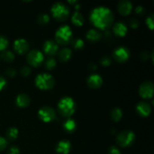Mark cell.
I'll use <instances>...</instances> for the list:
<instances>
[{"label": "cell", "instance_id": "cell-1", "mask_svg": "<svg viewBox=\"0 0 154 154\" xmlns=\"http://www.w3.org/2000/svg\"><path fill=\"white\" fill-rule=\"evenodd\" d=\"M90 19L95 26L105 30L112 26L114 14L108 8L99 6L93 9L90 13Z\"/></svg>", "mask_w": 154, "mask_h": 154}, {"label": "cell", "instance_id": "cell-2", "mask_svg": "<svg viewBox=\"0 0 154 154\" xmlns=\"http://www.w3.org/2000/svg\"><path fill=\"white\" fill-rule=\"evenodd\" d=\"M57 107H58L59 112L62 116L64 117H69L75 112L76 105L73 99L66 96L60 99Z\"/></svg>", "mask_w": 154, "mask_h": 154}, {"label": "cell", "instance_id": "cell-3", "mask_svg": "<svg viewBox=\"0 0 154 154\" xmlns=\"http://www.w3.org/2000/svg\"><path fill=\"white\" fill-rule=\"evenodd\" d=\"M72 38V32L70 26L68 25L61 26L55 33L56 43L58 45H67L71 42Z\"/></svg>", "mask_w": 154, "mask_h": 154}, {"label": "cell", "instance_id": "cell-4", "mask_svg": "<svg viewBox=\"0 0 154 154\" xmlns=\"http://www.w3.org/2000/svg\"><path fill=\"white\" fill-rule=\"evenodd\" d=\"M35 83L37 87L41 90H50L55 84L54 77L48 73H41L36 76Z\"/></svg>", "mask_w": 154, "mask_h": 154}, {"label": "cell", "instance_id": "cell-5", "mask_svg": "<svg viewBox=\"0 0 154 154\" xmlns=\"http://www.w3.org/2000/svg\"><path fill=\"white\" fill-rule=\"evenodd\" d=\"M53 17L59 21L66 20L69 15V8L64 3L57 2L51 8Z\"/></svg>", "mask_w": 154, "mask_h": 154}, {"label": "cell", "instance_id": "cell-6", "mask_svg": "<svg viewBox=\"0 0 154 154\" xmlns=\"http://www.w3.org/2000/svg\"><path fill=\"white\" fill-rule=\"evenodd\" d=\"M135 135L132 131L126 130L120 132L117 135V142L120 146L123 147L131 145L135 141Z\"/></svg>", "mask_w": 154, "mask_h": 154}, {"label": "cell", "instance_id": "cell-7", "mask_svg": "<svg viewBox=\"0 0 154 154\" xmlns=\"http://www.w3.org/2000/svg\"><path fill=\"white\" fill-rule=\"evenodd\" d=\"M27 61L30 66L38 67L44 61V55L38 50H32L26 56Z\"/></svg>", "mask_w": 154, "mask_h": 154}, {"label": "cell", "instance_id": "cell-8", "mask_svg": "<svg viewBox=\"0 0 154 154\" xmlns=\"http://www.w3.org/2000/svg\"><path fill=\"white\" fill-rule=\"evenodd\" d=\"M38 114L39 118L45 123H49L56 118L55 111L54 108L49 106L42 107L41 109H39Z\"/></svg>", "mask_w": 154, "mask_h": 154}, {"label": "cell", "instance_id": "cell-9", "mask_svg": "<svg viewBox=\"0 0 154 154\" xmlns=\"http://www.w3.org/2000/svg\"><path fill=\"white\" fill-rule=\"evenodd\" d=\"M139 94L144 99H150L153 95V84L150 81H145L139 87Z\"/></svg>", "mask_w": 154, "mask_h": 154}, {"label": "cell", "instance_id": "cell-10", "mask_svg": "<svg viewBox=\"0 0 154 154\" xmlns=\"http://www.w3.org/2000/svg\"><path fill=\"white\" fill-rule=\"evenodd\" d=\"M130 56V52L128 50V48L125 47H118L116 49H114L113 52V57L117 61L123 63V62L126 61L129 58Z\"/></svg>", "mask_w": 154, "mask_h": 154}, {"label": "cell", "instance_id": "cell-11", "mask_svg": "<svg viewBox=\"0 0 154 154\" xmlns=\"http://www.w3.org/2000/svg\"><path fill=\"white\" fill-rule=\"evenodd\" d=\"M14 48L17 54H25L29 49V44L25 39L18 38L14 42Z\"/></svg>", "mask_w": 154, "mask_h": 154}, {"label": "cell", "instance_id": "cell-12", "mask_svg": "<svg viewBox=\"0 0 154 154\" xmlns=\"http://www.w3.org/2000/svg\"><path fill=\"white\" fill-rule=\"evenodd\" d=\"M44 51L47 54L50 56H54L57 54L58 52L59 46L55 42L52 40H48L45 42L43 45Z\"/></svg>", "mask_w": 154, "mask_h": 154}, {"label": "cell", "instance_id": "cell-13", "mask_svg": "<svg viewBox=\"0 0 154 154\" xmlns=\"http://www.w3.org/2000/svg\"><path fill=\"white\" fill-rule=\"evenodd\" d=\"M102 78L100 75L97 74H92L87 78V84L90 87L93 89H97L102 86Z\"/></svg>", "mask_w": 154, "mask_h": 154}, {"label": "cell", "instance_id": "cell-14", "mask_svg": "<svg viewBox=\"0 0 154 154\" xmlns=\"http://www.w3.org/2000/svg\"><path fill=\"white\" fill-rule=\"evenodd\" d=\"M136 111L142 117H147L151 112V107L147 102H140L136 105Z\"/></svg>", "mask_w": 154, "mask_h": 154}, {"label": "cell", "instance_id": "cell-15", "mask_svg": "<svg viewBox=\"0 0 154 154\" xmlns=\"http://www.w3.org/2000/svg\"><path fill=\"white\" fill-rule=\"evenodd\" d=\"M119 12L123 15H128L130 14L132 9V5L128 0H121L117 6Z\"/></svg>", "mask_w": 154, "mask_h": 154}, {"label": "cell", "instance_id": "cell-16", "mask_svg": "<svg viewBox=\"0 0 154 154\" xmlns=\"http://www.w3.org/2000/svg\"><path fill=\"white\" fill-rule=\"evenodd\" d=\"M71 143L67 140H62L57 144L56 150L60 154H68L70 151Z\"/></svg>", "mask_w": 154, "mask_h": 154}, {"label": "cell", "instance_id": "cell-17", "mask_svg": "<svg viewBox=\"0 0 154 154\" xmlns=\"http://www.w3.org/2000/svg\"><path fill=\"white\" fill-rule=\"evenodd\" d=\"M127 31V26L122 22L116 23L113 26V32H114V34L116 35L120 36V37H123V36L126 35Z\"/></svg>", "mask_w": 154, "mask_h": 154}, {"label": "cell", "instance_id": "cell-18", "mask_svg": "<svg viewBox=\"0 0 154 154\" xmlns=\"http://www.w3.org/2000/svg\"><path fill=\"white\" fill-rule=\"evenodd\" d=\"M30 102V99L28 95L25 93H20L16 98V104L18 107L25 108L28 106Z\"/></svg>", "mask_w": 154, "mask_h": 154}, {"label": "cell", "instance_id": "cell-19", "mask_svg": "<svg viewBox=\"0 0 154 154\" xmlns=\"http://www.w3.org/2000/svg\"><path fill=\"white\" fill-rule=\"evenodd\" d=\"M87 38L90 42H98L102 38V34L99 31L96 29H90L87 32Z\"/></svg>", "mask_w": 154, "mask_h": 154}, {"label": "cell", "instance_id": "cell-20", "mask_svg": "<svg viewBox=\"0 0 154 154\" xmlns=\"http://www.w3.org/2000/svg\"><path fill=\"white\" fill-rule=\"evenodd\" d=\"M59 59L63 62H66L70 59L72 56V50L68 48H64L60 50L58 54Z\"/></svg>", "mask_w": 154, "mask_h": 154}, {"label": "cell", "instance_id": "cell-21", "mask_svg": "<svg viewBox=\"0 0 154 154\" xmlns=\"http://www.w3.org/2000/svg\"><path fill=\"white\" fill-rule=\"evenodd\" d=\"M72 22L78 26H82L84 22V18L82 14L79 11H75L72 17Z\"/></svg>", "mask_w": 154, "mask_h": 154}, {"label": "cell", "instance_id": "cell-22", "mask_svg": "<svg viewBox=\"0 0 154 154\" xmlns=\"http://www.w3.org/2000/svg\"><path fill=\"white\" fill-rule=\"evenodd\" d=\"M76 123H75V121L73 119H68L63 123V128H64L66 132H74L75 129H76Z\"/></svg>", "mask_w": 154, "mask_h": 154}, {"label": "cell", "instance_id": "cell-23", "mask_svg": "<svg viewBox=\"0 0 154 154\" xmlns=\"http://www.w3.org/2000/svg\"><path fill=\"white\" fill-rule=\"evenodd\" d=\"M111 118L113 120L117 122L121 119L122 116H123V112H122L121 109L119 108H114V109L111 111Z\"/></svg>", "mask_w": 154, "mask_h": 154}, {"label": "cell", "instance_id": "cell-24", "mask_svg": "<svg viewBox=\"0 0 154 154\" xmlns=\"http://www.w3.org/2000/svg\"><path fill=\"white\" fill-rule=\"evenodd\" d=\"M6 135H7V138H8L11 141H13L15 140L17 138L18 135V130L17 129L14 127H11L8 129L7 132H6Z\"/></svg>", "mask_w": 154, "mask_h": 154}, {"label": "cell", "instance_id": "cell-25", "mask_svg": "<svg viewBox=\"0 0 154 154\" xmlns=\"http://www.w3.org/2000/svg\"><path fill=\"white\" fill-rule=\"evenodd\" d=\"M2 60H4L5 62H12L14 60V54L10 51H3L1 55Z\"/></svg>", "mask_w": 154, "mask_h": 154}, {"label": "cell", "instance_id": "cell-26", "mask_svg": "<svg viewBox=\"0 0 154 154\" xmlns=\"http://www.w3.org/2000/svg\"><path fill=\"white\" fill-rule=\"evenodd\" d=\"M49 16L47 14H41L38 17V23L41 25H45L49 21Z\"/></svg>", "mask_w": 154, "mask_h": 154}, {"label": "cell", "instance_id": "cell-27", "mask_svg": "<svg viewBox=\"0 0 154 154\" xmlns=\"http://www.w3.org/2000/svg\"><path fill=\"white\" fill-rule=\"evenodd\" d=\"M56 65H57V62H56L55 59L52 58V57L48 58L46 60V62H45V67L48 70H51V69H54L56 66Z\"/></svg>", "mask_w": 154, "mask_h": 154}, {"label": "cell", "instance_id": "cell-28", "mask_svg": "<svg viewBox=\"0 0 154 154\" xmlns=\"http://www.w3.org/2000/svg\"><path fill=\"white\" fill-rule=\"evenodd\" d=\"M72 46H73L74 48H75V49H81L84 45V41L81 38H79L74 39V40L72 41Z\"/></svg>", "mask_w": 154, "mask_h": 154}, {"label": "cell", "instance_id": "cell-29", "mask_svg": "<svg viewBox=\"0 0 154 154\" xmlns=\"http://www.w3.org/2000/svg\"><path fill=\"white\" fill-rule=\"evenodd\" d=\"M8 45V41L3 35H0V51H4Z\"/></svg>", "mask_w": 154, "mask_h": 154}, {"label": "cell", "instance_id": "cell-30", "mask_svg": "<svg viewBox=\"0 0 154 154\" xmlns=\"http://www.w3.org/2000/svg\"><path fill=\"white\" fill-rule=\"evenodd\" d=\"M153 14H151L150 16L147 17V18L146 19V23H147V26L150 29H153V23H154V19H153Z\"/></svg>", "mask_w": 154, "mask_h": 154}, {"label": "cell", "instance_id": "cell-31", "mask_svg": "<svg viewBox=\"0 0 154 154\" xmlns=\"http://www.w3.org/2000/svg\"><path fill=\"white\" fill-rule=\"evenodd\" d=\"M111 59H110L108 57H107V56H105V57H103L102 59H101V64L104 66H110V65H111Z\"/></svg>", "mask_w": 154, "mask_h": 154}, {"label": "cell", "instance_id": "cell-32", "mask_svg": "<svg viewBox=\"0 0 154 154\" xmlns=\"http://www.w3.org/2000/svg\"><path fill=\"white\" fill-rule=\"evenodd\" d=\"M20 72L21 75H23V76H28L30 74V72H31V69H30V68L29 67V66H24L23 67H22V69H20Z\"/></svg>", "mask_w": 154, "mask_h": 154}, {"label": "cell", "instance_id": "cell-33", "mask_svg": "<svg viewBox=\"0 0 154 154\" xmlns=\"http://www.w3.org/2000/svg\"><path fill=\"white\" fill-rule=\"evenodd\" d=\"M8 145V141L5 138H4L3 137H0V151L2 150H4Z\"/></svg>", "mask_w": 154, "mask_h": 154}, {"label": "cell", "instance_id": "cell-34", "mask_svg": "<svg viewBox=\"0 0 154 154\" xmlns=\"http://www.w3.org/2000/svg\"><path fill=\"white\" fill-rule=\"evenodd\" d=\"M129 24H130V26L132 28L135 29V28H137L138 26H139V22H138V20L133 18V19H132L129 20Z\"/></svg>", "mask_w": 154, "mask_h": 154}, {"label": "cell", "instance_id": "cell-35", "mask_svg": "<svg viewBox=\"0 0 154 154\" xmlns=\"http://www.w3.org/2000/svg\"><path fill=\"white\" fill-rule=\"evenodd\" d=\"M108 154H121L120 153V150L118 148H117L114 146H112V147H110L109 151H108Z\"/></svg>", "mask_w": 154, "mask_h": 154}, {"label": "cell", "instance_id": "cell-36", "mask_svg": "<svg viewBox=\"0 0 154 154\" xmlns=\"http://www.w3.org/2000/svg\"><path fill=\"white\" fill-rule=\"evenodd\" d=\"M8 154H20V150L15 146L11 147L8 150Z\"/></svg>", "mask_w": 154, "mask_h": 154}, {"label": "cell", "instance_id": "cell-37", "mask_svg": "<svg viewBox=\"0 0 154 154\" xmlns=\"http://www.w3.org/2000/svg\"><path fill=\"white\" fill-rule=\"evenodd\" d=\"M5 73L8 76L11 77V78H13V77H14V75H16V72H15V70L14 69H11V68H9V69H8L7 70H6Z\"/></svg>", "mask_w": 154, "mask_h": 154}, {"label": "cell", "instance_id": "cell-38", "mask_svg": "<svg viewBox=\"0 0 154 154\" xmlns=\"http://www.w3.org/2000/svg\"><path fill=\"white\" fill-rule=\"evenodd\" d=\"M6 84H7V81H6L5 78H4V77L0 75V91H1L3 88H5Z\"/></svg>", "mask_w": 154, "mask_h": 154}, {"label": "cell", "instance_id": "cell-39", "mask_svg": "<svg viewBox=\"0 0 154 154\" xmlns=\"http://www.w3.org/2000/svg\"><path fill=\"white\" fill-rule=\"evenodd\" d=\"M135 12H136V14H139V15L143 14L144 13V7H143V6H141V5L138 6V7L135 8Z\"/></svg>", "mask_w": 154, "mask_h": 154}, {"label": "cell", "instance_id": "cell-40", "mask_svg": "<svg viewBox=\"0 0 154 154\" xmlns=\"http://www.w3.org/2000/svg\"><path fill=\"white\" fill-rule=\"evenodd\" d=\"M147 52H142L141 54V59H142V60H147V58H148L149 57V56L147 55Z\"/></svg>", "mask_w": 154, "mask_h": 154}, {"label": "cell", "instance_id": "cell-41", "mask_svg": "<svg viewBox=\"0 0 154 154\" xmlns=\"http://www.w3.org/2000/svg\"><path fill=\"white\" fill-rule=\"evenodd\" d=\"M90 68L92 70H95V69H96V65L94 64V63H92V64L90 65Z\"/></svg>", "mask_w": 154, "mask_h": 154}, {"label": "cell", "instance_id": "cell-42", "mask_svg": "<svg viewBox=\"0 0 154 154\" xmlns=\"http://www.w3.org/2000/svg\"><path fill=\"white\" fill-rule=\"evenodd\" d=\"M69 3H71V4H77L78 3V2L77 1H69Z\"/></svg>", "mask_w": 154, "mask_h": 154}, {"label": "cell", "instance_id": "cell-43", "mask_svg": "<svg viewBox=\"0 0 154 154\" xmlns=\"http://www.w3.org/2000/svg\"><path fill=\"white\" fill-rule=\"evenodd\" d=\"M80 5L79 4H77V5H75V8L76 9H78V8H80Z\"/></svg>", "mask_w": 154, "mask_h": 154}]
</instances>
